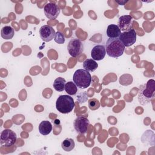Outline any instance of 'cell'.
<instances>
[{
  "instance_id": "cell-12",
  "label": "cell",
  "mask_w": 155,
  "mask_h": 155,
  "mask_svg": "<svg viewBox=\"0 0 155 155\" xmlns=\"http://www.w3.org/2000/svg\"><path fill=\"white\" fill-rule=\"evenodd\" d=\"M105 54V47L103 45H95L91 51V56L94 61H101L103 59Z\"/></svg>"
},
{
  "instance_id": "cell-9",
  "label": "cell",
  "mask_w": 155,
  "mask_h": 155,
  "mask_svg": "<svg viewBox=\"0 0 155 155\" xmlns=\"http://www.w3.org/2000/svg\"><path fill=\"white\" fill-rule=\"evenodd\" d=\"M44 11L47 18L50 19H54L59 15L61 9L56 4L53 2H48L45 5Z\"/></svg>"
},
{
  "instance_id": "cell-2",
  "label": "cell",
  "mask_w": 155,
  "mask_h": 155,
  "mask_svg": "<svg viewBox=\"0 0 155 155\" xmlns=\"http://www.w3.org/2000/svg\"><path fill=\"white\" fill-rule=\"evenodd\" d=\"M125 47L119 38H109L105 44L106 53L110 57L118 58L123 54Z\"/></svg>"
},
{
  "instance_id": "cell-20",
  "label": "cell",
  "mask_w": 155,
  "mask_h": 155,
  "mask_svg": "<svg viewBox=\"0 0 155 155\" xmlns=\"http://www.w3.org/2000/svg\"><path fill=\"white\" fill-rule=\"evenodd\" d=\"M133 77L129 74H124L120 77L119 82L121 85H128L132 83Z\"/></svg>"
},
{
  "instance_id": "cell-23",
  "label": "cell",
  "mask_w": 155,
  "mask_h": 155,
  "mask_svg": "<svg viewBox=\"0 0 155 155\" xmlns=\"http://www.w3.org/2000/svg\"><path fill=\"white\" fill-rule=\"evenodd\" d=\"M128 1H122V0H121V1H116V2H117V4H119V5H125V4L127 3Z\"/></svg>"
},
{
  "instance_id": "cell-16",
  "label": "cell",
  "mask_w": 155,
  "mask_h": 155,
  "mask_svg": "<svg viewBox=\"0 0 155 155\" xmlns=\"http://www.w3.org/2000/svg\"><path fill=\"white\" fill-rule=\"evenodd\" d=\"M98 67L97 63L93 59H87L83 62V67L88 71H94Z\"/></svg>"
},
{
  "instance_id": "cell-13",
  "label": "cell",
  "mask_w": 155,
  "mask_h": 155,
  "mask_svg": "<svg viewBox=\"0 0 155 155\" xmlns=\"http://www.w3.org/2000/svg\"><path fill=\"white\" fill-rule=\"evenodd\" d=\"M106 33L109 38H117L119 37L121 31L117 25L110 24L107 27Z\"/></svg>"
},
{
  "instance_id": "cell-4",
  "label": "cell",
  "mask_w": 155,
  "mask_h": 155,
  "mask_svg": "<svg viewBox=\"0 0 155 155\" xmlns=\"http://www.w3.org/2000/svg\"><path fill=\"white\" fill-rule=\"evenodd\" d=\"M75 105L74 100L69 95H60L56 102V110L62 114L70 113Z\"/></svg>"
},
{
  "instance_id": "cell-10",
  "label": "cell",
  "mask_w": 155,
  "mask_h": 155,
  "mask_svg": "<svg viewBox=\"0 0 155 155\" xmlns=\"http://www.w3.org/2000/svg\"><path fill=\"white\" fill-rule=\"evenodd\" d=\"M40 37L44 42H49L54 38L56 32L51 26L42 25L39 29Z\"/></svg>"
},
{
  "instance_id": "cell-14",
  "label": "cell",
  "mask_w": 155,
  "mask_h": 155,
  "mask_svg": "<svg viewBox=\"0 0 155 155\" xmlns=\"http://www.w3.org/2000/svg\"><path fill=\"white\" fill-rule=\"evenodd\" d=\"M52 125L51 122L48 120H43L42 121L38 127V130L39 133L44 136L48 135L52 131Z\"/></svg>"
},
{
  "instance_id": "cell-8",
  "label": "cell",
  "mask_w": 155,
  "mask_h": 155,
  "mask_svg": "<svg viewBox=\"0 0 155 155\" xmlns=\"http://www.w3.org/2000/svg\"><path fill=\"white\" fill-rule=\"evenodd\" d=\"M73 125L77 133L79 134H85L87 133L88 127L90 125V121L87 117L83 116H79L74 120Z\"/></svg>"
},
{
  "instance_id": "cell-21",
  "label": "cell",
  "mask_w": 155,
  "mask_h": 155,
  "mask_svg": "<svg viewBox=\"0 0 155 155\" xmlns=\"http://www.w3.org/2000/svg\"><path fill=\"white\" fill-rule=\"evenodd\" d=\"M88 107L91 110H96L98 109L100 107V103L98 100L94 98H92L88 100Z\"/></svg>"
},
{
  "instance_id": "cell-1",
  "label": "cell",
  "mask_w": 155,
  "mask_h": 155,
  "mask_svg": "<svg viewBox=\"0 0 155 155\" xmlns=\"http://www.w3.org/2000/svg\"><path fill=\"white\" fill-rule=\"evenodd\" d=\"M155 94V81L154 79H150L143 85L139 87L138 101L142 105H145L150 102L153 99Z\"/></svg>"
},
{
  "instance_id": "cell-3",
  "label": "cell",
  "mask_w": 155,
  "mask_h": 155,
  "mask_svg": "<svg viewBox=\"0 0 155 155\" xmlns=\"http://www.w3.org/2000/svg\"><path fill=\"white\" fill-rule=\"evenodd\" d=\"M73 79L77 87L85 89L90 85L92 78L89 71L85 69H78L75 71Z\"/></svg>"
},
{
  "instance_id": "cell-22",
  "label": "cell",
  "mask_w": 155,
  "mask_h": 155,
  "mask_svg": "<svg viewBox=\"0 0 155 155\" xmlns=\"http://www.w3.org/2000/svg\"><path fill=\"white\" fill-rule=\"evenodd\" d=\"M54 41L59 44H64L65 42L64 35L61 32L57 31L56 33V35H55V36L54 38Z\"/></svg>"
},
{
  "instance_id": "cell-11",
  "label": "cell",
  "mask_w": 155,
  "mask_h": 155,
  "mask_svg": "<svg viewBox=\"0 0 155 155\" xmlns=\"http://www.w3.org/2000/svg\"><path fill=\"white\" fill-rule=\"evenodd\" d=\"M133 18L131 15H123L119 18V25L120 31H128L133 28Z\"/></svg>"
},
{
  "instance_id": "cell-19",
  "label": "cell",
  "mask_w": 155,
  "mask_h": 155,
  "mask_svg": "<svg viewBox=\"0 0 155 155\" xmlns=\"http://www.w3.org/2000/svg\"><path fill=\"white\" fill-rule=\"evenodd\" d=\"M65 91L69 95H74L78 91V87L72 81H69L65 84Z\"/></svg>"
},
{
  "instance_id": "cell-15",
  "label": "cell",
  "mask_w": 155,
  "mask_h": 155,
  "mask_svg": "<svg viewBox=\"0 0 155 155\" xmlns=\"http://www.w3.org/2000/svg\"><path fill=\"white\" fill-rule=\"evenodd\" d=\"M15 34L14 29L9 25L4 26L2 28L1 31V36L4 39H12Z\"/></svg>"
},
{
  "instance_id": "cell-7",
  "label": "cell",
  "mask_w": 155,
  "mask_h": 155,
  "mask_svg": "<svg viewBox=\"0 0 155 155\" xmlns=\"http://www.w3.org/2000/svg\"><path fill=\"white\" fill-rule=\"evenodd\" d=\"M137 34L136 31L132 28L128 31H123L120 33L119 39L125 47H130L136 41Z\"/></svg>"
},
{
  "instance_id": "cell-5",
  "label": "cell",
  "mask_w": 155,
  "mask_h": 155,
  "mask_svg": "<svg viewBox=\"0 0 155 155\" xmlns=\"http://www.w3.org/2000/svg\"><path fill=\"white\" fill-rule=\"evenodd\" d=\"M17 139L16 134L10 129L4 130L0 136L1 143L3 147H10L13 145Z\"/></svg>"
},
{
  "instance_id": "cell-6",
  "label": "cell",
  "mask_w": 155,
  "mask_h": 155,
  "mask_svg": "<svg viewBox=\"0 0 155 155\" xmlns=\"http://www.w3.org/2000/svg\"><path fill=\"white\" fill-rule=\"evenodd\" d=\"M67 50L71 56L77 57L84 51L83 44L79 39L73 38L68 43Z\"/></svg>"
},
{
  "instance_id": "cell-18",
  "label": "cell",
  "mask_w": 155,
  "mask_h": 155,
  "mask_svg": "<svg viewBox=\"0 0 155 155\" xmlns=\"http://www.w3.org/2000/svg\"><path fill=\"white\" fill-rule=\"evenodd\" d=\"M75 147V143L73 139L70 138H67L64 140L61 143V147L65 151H71L74 149Z\"/></svg>"
},
{
  "instance_id": "cell-17",
  "label": "cell",
  "mask_w": 155,
  "mask_h": 155,
  "mask_svg": "<svg viewBox=\"0 0 155 155\" xmlns=\"http://www.w3.org/2000/svg\"><path fill=\"white\" fill-rule=\"evenodd\" d=\"M65 84H66L65 79H64L63 78L59 77L54 80L53 85L56 91L61 92V91H63L65 90Z\"/></svg>"
}]
</instances>
